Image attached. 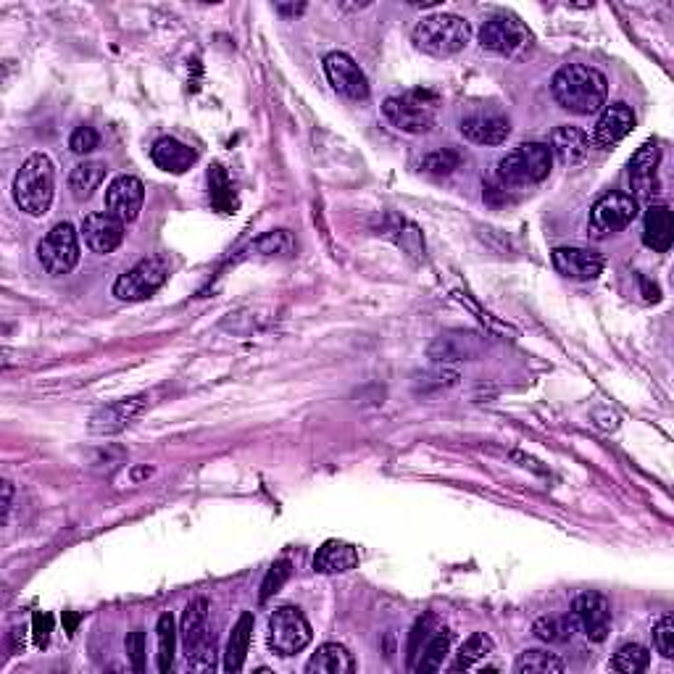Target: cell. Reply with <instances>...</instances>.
I'll return each instance as SVG.
<instances>
[{"label":"cell","instance_id":"obj_1","mask_svg":"<svg viewBox=\"0 0 674 674\" xmlns=\"http://www.w3.org/2000/svg\"><path fill=\"white\" fill-rule=\"evenodd\" d=\"M551 93L564 111L590 116L603 111L609 98V82L598 69L585 64H567L551 79Z\"/></svg>","mask_w":674,"mask_h":674},{"label":"cell","instance_id":"obj_2","mask_svg":"<svg viewBox=\"0 0 674 674\" xmlns=\"http://www.w3.org/2000/svg\"><path fill=\"white\" fill-rule=\"evenodd\" d=\"M56 193V169L45 153H32L14 177V201L29 216H45L51 211Z\"/></svg>","mask_w":674,"mask_h":674},{"label":"cell","instance_id":"obj_3","mask_svg":"<svg viewBox=\"0 0 674 674\" xmlns=\"http://www.w3.org/2000/svg\"><path fill=\"white\" fill-rule=\"evenodd\" d=\"M469 37H472V27L456 14L427 16L414 29L416 51L435 58L456 56L467 48Z\"/></svg>","mask_w":674,"mask_h":674},{"label":"cell","instance_id":"obj_4","mask_svg":"<svg viewBox=\"0 0 674 674\" xmlns=\"http://www.w3.org/2000/svg\"><path fill=\"white\" fill-rule=\"evenodd\" d=\"M553 166V153L543 143H522L498 161L495 177L501 187H530L548 180Z\"/></svg>","mask_w":674,"mask_h":674},{"label":"cell","instance_id":"obj_5","mask_svg":"<svg viewBox=\"0 0 674 674\" xmlns=\"http://www.w3.org/2000/svg\"><path fill=\"white\" fill-rule=\"evenodd\" d=\"M440 98L430 90H409L382 103V114L388 122L409 135H424L435 127Z\"/></svg>","mask_w":674,"mask_h":674},{"label":"cell","instance_id":"obj_6","mask_svg":"<svg viewBox=\"0 0 674 674\" xmlns=\"http://www.w3.org/2000/svg\"><path fill=\"white\" fill-rule=\"evenodd\" d=\"M166 280H169V261L164 256H151V259L137 261L130 272H124L114 282V295L127 303L148 301L164 287Z\"/></svg>","mask_w":674,"mask_h":674},{"label":"cell","instance_id":"obj_7","mask_svg":"<svg viewBox=\"0 0 674 674\" xmlns=\"http://www.w3.org/2000/svg\"><path fill=\"white\" fill-rule=\"evenodd\" d=\"M638 216V201L630 193H606L601 195L593 208H590V222L588 235L593 240H603V237L617 235V232L627 230Z\"/></svg>","mask_w":674,"mask_h":674},{"label":"cell","instance_id":"obj_8","mask_svg":"<svg viewBox=\"0 0 674 674\" xmlns=\"http://www.w3.org/2000/svg\"><path fill=\"white\" fill-rule=\"evenodd\" d=\"M311 624L295 606H280L269 617V648L277 656H295L311 643Z\"/></svg>","mask_w":674,"mask_h":674},{"label":"cell","instance_id":"obj_9","mask_svg":"<svg viewBox=\"0 0 674 674\" xmlns=\"http://www.w3.org/2000/svg\"><path fill=\"white\" fill-rule=\"evenodd\" d=\"M37 261L48 274H69L79 264V235L69 222H58L37 243Z\"/></svg>","mask_w":674,"mask_h":674},{"label":"cell","instance_id":"obj_10","mask_svg":"<svg viewBox=\"0 0 674 674\" xmlns=\"http://www.w3.org/2000/svg\"><path fill=\"white\" fill-rule=\"evenodd\" d=\"M530 43V29L514 16H493L480 29V45L485 51L498 53V56H519L530 48Z\"/></svg>","mask_w":674,"mask_h":674},{"label":"cell","instance_id":"obj_11","mask_svg":"<svg viewBox=\"0 0 674 674\" xmlns=\"http://www.w3.org/2000/svg\"><path fill=\"white\" fill-rule=\"evenodd\" d=\"M324 74L337 93L348 101H366L369 98V79L361 72V66L348 53H327L324 56Z\"/></svg>","mask_w":674,"mask_h":674},{"label":"cell","instance_id":"obj_12","mask_svg":"<svg viewBox=\"0 0 674 674\" xmlns=\"http://www.w3.org/2000/svg\"><path fill=\"white\" fill-rule=\"evenodd\" d=\"M572 617L588 640L603 643L611 632V603L601 593H582L572 606Z\"/></svg>","mask_w":674,"mask_h":674},{"label":"cell","instance_id":"obj_13","mask_svg":"<svg viewBox=\"0 0 674 674\" xmlns=\"http://www.w3.org/2000/svg\"><path fill=\"white\" fill-rule=\"evenodd\" d=\"M145 201V185L132 174H122L116 177L106 190V211L116 216L122 224L135 222L140 211H143Z\"/></svg>","mask_w":674,"mask_h":674},{"label":"cell","instance_id":"obj_14","mask_svg":"<svg viewBox=\"0 0 674 674\" xmlns=\"http://www.w3.org/2000/svg\"><path fill=\"white\" fill-rule=\"evenodd\" d=\"M661 148L656 140H648L646 145H640L638 153L632 156L630 166H627V177H630L632 198H653L659 193V180H656V169H659Z\"/></svg>","mask_w":674,"mask_h":674},{"label":"cell","instance_id":"obj_15","mask_svg":"<svg viewBox=\"0 0 674 674\" xmlns=\"http://www.w3.org/2000/svg\"><path fill=\"white\" fill-rule=\"evenodd\" d=\"M551 259L556 272L567 280L590 282L603 272V256L590 248H556Z\"/></svg>","mask_w":674,"mask_h":674},{"label":"cell","instance_id":"obj_16","mask_svg":"<svg viewBox=\"0 0 674 674\" xmlns=\"http://www.w3.org/2000/svg\"><path fill=\"white\" fill-rule=\"evenodd\" d=\"M79 232H82V240H85L87 248L93 253H101V256L114 253L124 243V224L116 216L108 214V211L106 214L85 216Z\"/></svg>","mask_w":674,"mask_h":674},{"label":"cell","instance_id":"obj_17","mask_svg":"<svg viewBox=\"0 0 674 674\" xmlns=\"http://www.w3.org/2000/svg\"><path fill=\"white\" fill-rule=\"evenodd\" d=\"M632 127H635V114H632V108L627 103L603 106L596 127H593V145L614 148V145L622 143L624 137L630 135Z\"/></svg>","mask_w":674,"mask_h":674},{"label":"cell","instance_id":"obj_18","mask_svg":"<svg viewBox=\"0 0 674 674\" xmlns=\"http://www.w3.org/2000/svg\"><path fill=\"white\" fill-rule=\"evenodd\" d=\"M143 409H145V395L108 403V406H103V409H98L93 414V419H90V432H95V435H116V432H122L124 427H130L137 416L143 414Z\"/></svg>","mask_w":674,"mask_h":674},{"label":"cell","instance_id":"obj_19","mask_svg":"<svg viewBox=\"0 0 674 674\" xmlns=\"http://www.w3.org/2000/svg\"><path fill=\"white\" fill-rule=\"evenodd\" d=\"M459 130L469 143L501 145L511 135V124L506 116L490 111V114H472L467 119H461Z\"/></svg>","mask_w":674,"mask_h":674},{"label":"cell","instance_id":"obj_20","mask_svg":"<svg viewBox=\"0 0 674 674\" xmlns=\"http://www.w3.org/2000/svg\"><path fill=\"white\" fill-rule=\"evenodd\" d=\"M151 158L158 169H164V172L172 174H182L198 161V151L190 148V145L180 143L177 137H158L151 148Z\"/></svg>","mask_w":674,"mask_h":674},{"label":"cell","instance_id":"obj_21","mask_svg":"<svg viewBox=\"0 0 674 674\" xmlns=\"http://www.w3.org/2000/svg\"><path fill=\"white\" fill-rule=\"evenodd\" d=\"M674 240V216L669 206L653 203L643 216V243L656 253H667Z\"/></svg>","mask_w":674,"mask_h":674},{"label":"cell","instance_id":"obj_22","mask_svg":"<svg viewBox=\"0 0 674 674\" xmlns=\"http://www.w3.org/2000/svg\"><path fill=\"white\" fill-rule=\"evenodd\" d=\"M356 567H359V551L356 545L343 543V540H327L314 556V569L319 574H345Z\"/></svg>","mask_w":674,"mask_h":674},{"label":"cell","instance_id":"obj_23","mask_svg":"<svg viewBox=\"0 0 674 674\" xmlns=\"http://www.w3.org/2000/svg\"><path fill=\"white\" fill-rule=\"evenodd\" d=\"M590 151V137L572 124H564L559 130H553L551 135V153L559 158L561 164L574 166L585 161Z\"/></svg>","mask_w":674,"mask_h":674},{"label":"cell","instance_id":"obj_24","mask_svg":"<svg viewBox=\"0 0 674 674\" xmlns=\"http://www.w3.org/2000/svg\"><path fill=\"white\" fill-rule=\"evenodd\" d=\"M309 674H353L356 672V661L351 651L340 643H324L306 664Z\"/></svg>","mask_w":674,"mask_h":674},{"label":"cell","instance_id":"obj_25","mask_svg":"<svg viewBox=\"0 0 674 674\" xmlns=\"http://www.w3.org/2000/svg\"><path fill=\"white\" fill-rule=\"evenodd\" d=\"M251 638H253V614L251 611H245V614H240L235 627H232L227 653H224V672L235 674L245 667V656H248V648H251Z\"/></svg>","mask_w":674,"mask_h":674},{"label":"cell","instance_id":"obj_26","mask_svg":"<svg viewBox=\"0 0 674 674\" xmlns=\"http://www.w3.org/2000/svg\"><path fill=\"white\" fill-rule=\"evenodd\" d=\"M206 622H208V601L206 598H195V601L187 603L185 614H182V643H185V651H195L201 646L206 635Z\"/></svg>","mask_w":674,"mask_h":674},{"label":"cell","instance_id":"obj_27","mask_svg":"<svg viewBox=\"0 0 674 674\" xmlns=\"http://www.w3.org/2000/svg\"><path fill=\"white\" fill-rule=\"evenodd\" d=\"M106 180V164L101 161H85V164L74 166L72 177H69V190L77 201L93 198V193Z\"/></svg>","mask_w":674,"mask_h":674},{"label":"cell","instance_id":"obj_28","mask_svg":"<svg viewBox=\"0 0 674 674\" xmlns=\"http://www.w3.org/2000/svg\"><path fill=\"white\" fill-rule=\"evenodd\" d=\"M495 651V643L485 635V632H474L472 638L459 648V656L451 664V672H467V669L482 667V661L488 659L490 653Z\"/></svg>","mask_w":674,"mask_h":674},{"label":"cell","instance_id":"obj_29","mask_svg":"<svg viewBox=\"0 0 674 674\" xmlns=\"http://www.w3.org/2000/svg\"><path fill=\"white\" fill-rule=\"evenodd\" d=\"M564 661L551 651L543 648H530V651L519 653V659L514 661V672L517 674H559L564 672Z\"/></svg>","mask_w":674,"mask_h":674},{"label":"cell","instance_id":"obj_30","mask_svg":"<svg viewBox=\"0 0 674 674\" xmlns=\"http://www.w3.org/2000/svg\"><path fill=\"white\" fill-rule=\"evenodd\" d=\"M158 638V672H169L174 664V651H177V627H174L172 614H161L156 624Z\"/></svg>","mask_w":674,"mask_h":674},{"label":"cell","instance_id":"obj_31","mask_svg":"<svg viewBox=\"0 0 674 674\" xmlns=\"http://www.w3.org/2000/svg\"><path fill=\"white\" fill-rule=\"evenodd\" d=\"M451 651V632L448 630H438V635H432L427 640V646L422 651V659L416 661L414 669L416 672H438L443 667L445 656Z\"/></svg>","mask_w":674,"mask_h":674},{"label":"cell","instance_id":"obj_32","mask_svg":"<svg viewBox=\"0 0 674 674\" xmlns=\"http://www.w3.org/2000/svg\"><path fill=\"white\" fill-rule=\"evenodd\" d=\"M651 667V653L648 648H643L640 643H627V646L619 648L614 653V659H611V669L614 672H624V674H640L646 672Z\"/></svg>","mask_w":674,"mask_h":674},{"label":"cell","instance_id":"obj_33","mask_svg":"<svg viewBox=\"0 0 674 674\" xmlns=\"http://www.w3.org/2000/svg\"><path fill=\"white\" fill-rule=\"evenodd\" d=\"M574 627H577L574 617H543L535 622L532 632L543 643H567L572 640Z\"/></svg>","mask_w":674,"mask_h":674},{"label":"cell","instance_id":"obj_34","mask_svg":"<svg viewBox=\"0 0 674 674\" xmlns=\"http://www.w3.org/2000/svg\"><path fill=\"white\" fill-rule=\"evenodd\" d=\"M461 164V156L456 151H448V148H443V151H435L430 153V156L422 158V169L427 174H435V177H448L451 172H456Z\"/></svg>","mask_w":674,"mask_h":674},{"label":"cell","instance_id":"obj_35","mask_svg":"<svg viewBox=\"0 0 674 674\" xmlns=\"http://www.w3.org/2000/svg\"><path fill=\"white\" fill-rule=\"evenodd\" d=\"M653 646L664 659H674V619L672 614H664L653 624Z\"/></svg>","mask_w":674,"mask_h":674},{"label":"cell","instance_id":"obj_36","mask_svg":"<svg viewBox=\"0 0 674 674\" xmlns=\"http://www.w3.org/2000/svg\"><path fill=\"white\" fill-rule=\"evenodd\" d=\"M290 572H293V567H290V561H287V559L272 564V569H269V572H266V577H264V585H261V603L269 601L274 593H280V588L287 582Z\"/></svg>","mask_w":674,"mask_h":674},{"label":"cell","instance_id":"obj_37","mask_svg":"<svg viewBox=\"0 0 674 674\" xmlns=\"http://www.w3.org/2000/svg\"><path fill=\"white\" fill-rule=\"evenodd\" d=\"M187 667L195 669V672H214L216 669V646L214 638L203 640L201 646L195 651L187 653Z\"/></svg>","mask_w":674,"mask_h":674},{"label":"cell","instance_id":"obj_38","mask_svg":"<svg viewBox=\"0 0 674 674\" xmlns=\"http://www.w3.org/2000/svg\"><path fill=\"white\" fill-rule=\"evenodd\" d=\"M98 143H101V137H98V132H95L93 127H77V130L72 132V137H69V148H72V153H77V156L93 153L95 148H98Z\"/></svg>","mask_w":674,"mask_h":674},{"label":"cell","instance_id":"obj_39","mask_svg":"<svg viewBox=\"0 0 674 674\" xmlns=\"http://www.w3.org/2000/svg\"><path fill=\"white\" fill-rule=\"evenodd\" d=\"M124 648H127V656L132 661V669L135 672H145V632L132 630L124 640Z\"/></svg>","mask_w":674,"mask_h":674},{"label":"cell","instance_id":"obj_40","mask_svg":"<svg viewBox=\"0 0 674 674\" xmlns=\"http://www.w3.org/2000/svg\"><path fill=\"white\" fill-rule=\"evenodd\" d=\"M208 185H211V201L214 206L222 208V195H227L232 201V185L227 180V174H224L222 166H214L211 172H208Z\"/></svg>","mask_w":674,"mask_h":674},{"label":"cell","instance_id":"obj_41","mask_svg":"<svg viewBox=\"0 0 674 674\" xmlns=\"http://www.w3.org/2000/svg\"><path fill=\"white\" fill-rule=\"evenodd\" d=\"M430 624H432V617L419 619V622H416V627H414V632H411V643H409L411 667H414V659L419 656V640H422V643H427V640H430Z\"/></svg>","mask_w":674,"mask_h":674},{"label":"cell","instance_id":"obj_42","mask_svg":"<svg viewBox=\"0 0 674 674\" xmlns=\"http://www.w3.org/2000/svg\"><path fill=\"white\" fill-rule=\"evenodd\" d=\"M32 635H35V646L45 648L48 646V640H51V630H53V617L51 614H35L32 619Z\"/></svg>","mask_w":674,"mask_h":674},{"label":"cell","instance_id":"obj_43","mask_svg":"<svg viewBox=\"0 0 674 674\" xmlns=\"http://www.w3.org/2000/svg\"><path fill=\"white\" fill-rule=\"evenodd\" d=\"M11 495H14V488H11V482H3V522H8V514H11Z\"/></svg>","mask_w":674,"mask_h":674},{"label":"cell","instance_id":"obj_44","mask_svg":"<svg viewBox=\"0 0 674 674\" xmlns=\"http://www.w3.org/2000/svg\"><path fill=\"white\" fill-rule=\"evenodd\" d=\"M74 624H77V617H74V614H66V630H69V635L74 632Z\"/></svg>","mask_w":674,"mask_h":674}]
</instances>
